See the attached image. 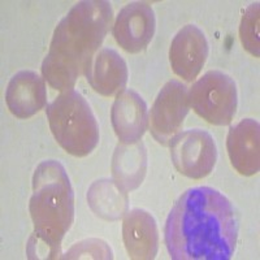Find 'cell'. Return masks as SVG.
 Returning <instances> with one entry per match:
<instances>
[{
    "mask_svg": "<svg viewBox=\"0 0 260 260\" xmlns=\"http://www.w3.org/2000/svg\"><path fill=\"white\" fill-rule=\"evenodd\" d=\"M8 110L15 117L26 120L47 104L45 78L34 71H20L11 78L6 90Z\"/></svg>",
    "mask_w": 260,
    "mask_h": 260,
    "instance_id": "cell-11",
    "label": "cell"
},
{
    "mask_svg": "<svg viewBox=\"0 0 260 260\" xmlns=\"http://www.w3.org/2000/svg\"><path fill=\"white\" fill-rule=\"evenodd\" d=\"M175 168L191 180H202L213 171L217 147L213 137L202 129H189L176 134L168 143Z\"/></svg>",
    "mask_w": 260,
    "mask_h": 260,
    "instance_id": "cell-6",
    "label": "cell"
},
{
    "mask_svg": "<svg viewBox=\"0 0 260 260\" xmlns=\"http://www.w3.org/2000/svg\"><path fill=\"white\" fill-rule=\"evenodd\" d=\"M210 46L207 37L197 25H186L177 32L169 48L172 71L182 80L191 82L198 77L207 61Z\"/></svg>",
    "mask_w": 260,
    "mask_h": 260,
    "instance_id": "cell-9",
    "label": "cell"
},
{
    "mask_svg": "<svg viewBox=\"0 0 260 260\" xmlns=\"http://www.w3.org/2000/svg\"><path fill=\"white\" fill-rule=\"evenodd\" d=\"M156 29V18L150 4L133 2L116 16L112 34L116 43L129 53L145 51L152 41Z\"/></svg>",
    "mask_w": 260,
    "mask_h": 260,
    "instance_id": "cell-8",
    "label": "cell"
},
{
    "mask_svg": "<svg viewBox=\"0 0 260 260\" xmlns=\"http://www.w3.org/2000/svg\"><path fill=\"white\" fill-rule=\"evenodd\" d=\"M260 4L252 3L245 11L240 25V38L243 48L252 56L259 57V8Z\"/></svg>",
    "mask_w": 260,
    "mask_h": 260,
    "instance_id": "cell-17",
    "label": "cell"
},
{
    "mask_svg": "<svg viewBox=\"0 0 260 260\" xmlns=\"http://www.w3.org/2000/svg\"><path fill=\"white\" fill-rule=\"evenodd\" d=\"M112 259L110 246L101 240H86L76 243L62 259Z\"/></svg>",
    "mask_w": 260,
    "mask_h": 260,
    "instance_id": "cell-18",
    "label": "cell"
},
{
    "mask_svg": "<svg viewBox=\"0 0 260 260\" xmlns=\"http://www.w3.org/2000/svg\"><path fill=\"white\" fill-rule=\"evenodd\" d=\"M238 231L231 201L212 187L198 186L177 199L166 221L164 241L175 260H229Z\"/></svg>",
    "mask_w": 260,
    "mask_h": 260,
    "instance_id": "cell-1",
    "label": "cell"
},
{
    "mask_svg": "<svg viewBox=\"0 0 260 260\" xmlns=\"http://www.w3.org/2000/svg\"><path fill=\"white\" fill-rule=\"evenodd\" d=\"M29 211L34 225L27 242L29 257H59L62 238L74 220V194L67 171L56 160H45L37 167Z\"/></svg>",
    "mask_w": 260,
    "mask_h": 260,
    "instance_id": "cell-3",
    "label": "cell"
},
{
    "mask_svg": "<svg viewBox=\"0 0 260 260\" xmlns=\"http://www.w3.org/2000/svg\"><path fill=\"white\" fill-rule=\"evenodd\" d=\"M87 202L91 210L106 220H117L127 208L126 191L118 187L115 181L106 178L95 181L90 186Z\"/></svg>",
    "mask_w": 260,
    "mask_h": 260,
    "instance_id": "cell-16",
    "label": "cell"
},
{
    "mask_svg": "<svg viewBox=\"0 0 260 260\" xmlns=\"http://www.w3.org/2000/svg\"><path fill=\"white\" fill-rule=\"evenodd\" d=\"M112 20L110 2L83 0L60 21L41 68L52 89L61 92L73 89L99 51Z\"/></svg>",
    "mask_w": 260,
    "mask_h": 260,
    "instance_id": "cell-2",
    "label": "cell"
},
{
    "mask_svg": "<svg viewBox=\"0 0 260 260\" xmlns=\"http://www.w3.org/2000/svg\"><path fill=\"white\" fill-rule=\"evenodd\" d=\"M51 133L69 155L83 157L99 143V126L91 107L76 90L57 95L46 110Z\"/></svg>",
    "mask_w": 260,
    "mask_h": 260,
    "instance_id": "cell-4",
    "label": "cell"
},
{
    "mask_svg": "<svg viewBox=\"0 0 260 260\" xmlns=\"http://www.w3.org/2000/svg\"><path fill=\"white\" fill-rule=\"evenodd\" d=\"M147 171V151L142 142L120 145L112 159L113 181L124 191H132L143 182Z\"/></svg>",
    "mask_w": 260,
    "mask_h": 260,
    "instance_id": "cell-15",
    "label": "cell"
},
{
    "mask_svg": "<svg viewBox=\"0 0 260 260\" xmlns=\"http://www.w3.org/2000/svg\"><path fill=\"white\" fill-rule=\"evenodd\" d=\"M111 122L120 143L141 142L148 127V108L145 99L132 89L120 92L111 110Z\"/></svg>",
    "mask_w": 260,
    "mask_h": 260,
    "instance_id": "cell-10",
    "label": "cell"
},
{
    "mask_svg": "<svg viewBox=\"0 0 260 260\" xmlns=\"http://www.w3.org/2000/svg\"><path fill=\"white\" fill-rule=\"evenodd\" d=\"M122 240L130 259H155L159 250V229L154 216L141 208L127 211L122 220Z\"/></svg>",
    "mask_w": 260,
    "mask_h": 260,
    "instance_id": "cell-14",
    "label": "cell"
},
{
    "mask_svg": "<svg viewBox=\"0 0 260 260\" xmlns=\"http://www.w3.org/2000/svg\"><path fill=\"white\" fill-rule=\"evenodd\" d=\"M190 110L189 89L177 80L162 86L148 116L151 134L160 145L167 146L180 133Z\"/></svg>",
    "mask_w": 260,
    "mask_h": 260,
    "instance_id": "cell-7",
    "label": "cell"
},
{
    "mask_svg": "<svg viewBox=\"0 0 260 260\" xmlns=\"http://www.w3.org/2000/svg\"><path fill=\"white\" fill-rule=\"evenodd\" d=\"M260 127L254 118H243L231 127L226 150L232 167L242 176H254L260 168Z\"/></svg>",
    "mask_w": 260,
    "mask_h": 260,
    "instance_id": "cell-12",
    "label": "cell"
},
{
    "mask_svg": "<svg viewBox=\"0 0 260 260\" xmlns=\"http://www.w3.org/2000/svg\"><path fill=\"white\" fill-rule=\"evenodd\" d=\"M189 104L210 124L225 126L232 122L238 106L233 78L220 71H210L189 89Z\"/></svg>",
    "mask_w": 260,
    "mask_h": 260,
    "instance_id": "cell-5",
    "label": "cell"
},
{
    "mask_svg": "<svg viewBox=\"0 0 260 260\" xmlns=\"http://www.w3.org/2000/svg\"><path fill=\"white\" fill-rule=\"evenodd\" d=\"M83 76L95 92L110 98L124 91L129 72L126 61L117 51L103 47L95 53Z\"/></svg>",
    "mask_w": 260,
    "mask_h": 260,
    "instance_id": "cell-13",
    "label": "cell"
}]
</instances>
